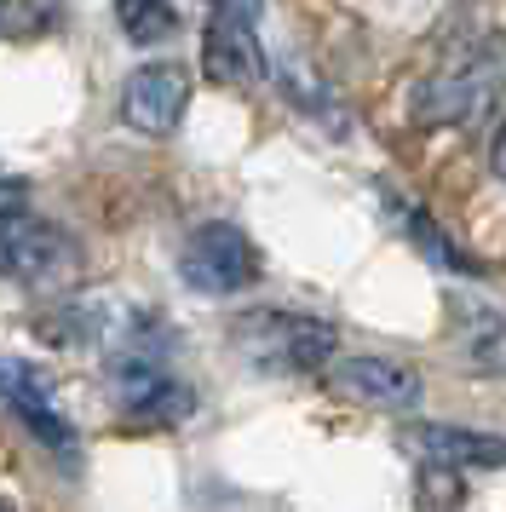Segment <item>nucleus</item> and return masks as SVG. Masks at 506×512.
<instances>
[{
	"instance_id": "1",
	"label": "nucleus",
	"mask_w": 506,
	"mask_h": 512,
	"mask_svg": "<svg viewBox=\"0 0 506 512\" xmlns=\"http://www.w3.org/2000/svg\"><path fill=\"white\" fill-rule=\"evenodd\" d=\"M230 346L248 357L259 374H322L334 363V323H322L311 311H248L230 328Z\"/></svg>"
},
{
	"instance_id": "2",
	"label": "nucleus",
	"mask_w": 506,
	"mask_h": 512,
	"mask_svg": "<svg viewBox=\"0 0 506 512\" xmlns=\"http://www.w3.org/2000/svg\"><path fill=\"white\" fill-rule=\"evenodd\" d=\"M179 282L202 300H230L259 282V248L236 219H207L184 236L179 248Z\"/></svg>"
},
{
	"instance_id": "3",
	"label": "nucleus",
	"mask_w": 506,
	"mask_h": 512,
	"mask_svg": "<svg viewBox=\"0 0 506 512\" xmlns=\"http://www.w3.org/2000/svg\"><path fill=\"white\" fill-rule=\"evenodd\" d=\"M110 403H115V415L133 420V426H179V420L196 415V392L184 386L179 374L161 369L150 351H133V357L115 363Z\"/></svg>"
},
{
	"instance_id": "4",
	"label": "nucleus",
	"mask_w": 506,
	"mask_h": 512,
	"mask_svg": "<svg viewBox=\"0 0 506 512\" xmlns=\"http://www.w3.org/2000/svg\"><path fill=\"white\" fill-rule=\"evenodd\" d=\"M322 386L351 397V403H363V409H391V415H409V409H420V397H426L420 369L403 363V357H380V351H357V357L328 363L322 369Z\"/></svg>"
},
{
	"instance_id": "5",
	"label": "nucleus",
	"mask_w": 506,
	"mask_h": 512,
	"mask_svg": "<svg viewBox=\"0 0 506 512\" xmlns=\"http://www.w3.org/2000/svg\"><path fill=\"white\" fill-rule=\"evenodd\" d=\"M0 409H12V415L35 432V443H46L64 472L81 466V443H75V426L64 420V409L52 403V386H46V374L35 363H23V357H0Z\"/></svg>"
},
{
	"instance_id": "6",
	"label": "nucleus",
	"mask_w": 506,
	"mask_h": 512,
	"mask_svg": "<svg viewBox=\"0 0 506 512\" xmlns=\"http://www.w3.org/2000/svg\"><path fill=\"white\" fill-rule=\"evenodd\" d=\"M75 265V248L58 225L29 219L23 208L0 213V277L23 282V288H46Z\"/></svg>"
},
{
	"instance_id": "7",
	"label": "nucleus",
	"mask_w": 506,
	"mask_h": 512,
	"mask_svg": "<svg viewBox=\"0 0 506 512\" xmlns=\"http://www.w3.org/2000/svg\"><path fill=\"white\" fill-rule=\"evenodd\" d=\"M190 110V70L184 64H138L121 81V121L144 139H173Z\"/></svg>"
},
{
	"instance_id": "8",
	"label": "nucleus",
	"mask_w": 506,
	"mask_h": 512,
	"mask_svg": "<svg viewBox=\"0 0 506 512\" xmlns=\"http://www.w3.org/2000/svg\"><path fill=\"white\" fill-rule=\"evenodd\" d=\"M202 75L213 87H253L265 75V52H259V35H253V12H236V6H213V18L202 29Z\"/></svg>"
},
{
	"instance_id": "9",
	"label": "nucleus",
	"mask_w": 506,
	"mask_h": 512,
	"mask_svg": "<svg viewBox=\"0 0 506 512\" xmlns=\"http://www.w3.org/2000/svg\"><path fill=\"white\" fill-rule=\"evenodd\" d=\"M397 443H403L409 455H420L426 466H449V472H501L506 466L501 432H478V426H455V420L409 426Z\"/></svg>"
},
{
	"instance_id": "10",
	"label": "nucleus",
	"mask_w": 506,
	"mask_h": 512,
	"mask_svg": "<svg viewBox=\"0 0 506 512\" xmlns=\"http://www.w3.org/2000/svg\"><path fill=\"white\" fill-rule=\"evenodd\" d=\"M495 87H501L495 64H483V70H449V75H437L426 93H414V116L420 121H478L495 104Z\"/></svg>"
},
{
	"instance_id": "11",
	"label": "nucleus",
	"mask_w": 506,
	"mask_h": 512,
	"mask_svg": "<svg viewBox=\"0 0 506 512\" xmlns=\"http://www.w3.org/2000/svg\"><path fill=\"white\" fill-rule=\"evenodd\" d=\"M460 311V357L472 363L478 374H506V311L495 305H466L455 300Z\"/></svg>"
},
{
	"instance_id": "12",
	"label": "nucleus",
	"mask_w": 506,
	"mask_h": 512,
	"mask_svg": "<svg viewBox=\"0 0 506 512\" xmlns=\"http://www.w3.org/2000/svg\"><path fill=\"white\" fill-rule=\"evenodd\" d=\"M115 24H121V35L133 47H156V41H167L179 29V12L167 0H115Z\"/></svg>"
},
{
	"instance_id": "13",
	"label": "nucleus",
	"mask_w": 506,
	"mask_h": 512,
	"mask_svg": "<svg viewBox=\"0 0 506 512\" xmlns=\"http://www.w3.org/2000/svg\"><path fill=\"white\" fill-rule=\"evenodd\" d=\"M23 179L18 173H6V167H0V213H12V208H23Z\"/></svg>"
},
{
	"instance_id": "14",
	"label": "nucleus",
	"mask_w": 506,
	"mask_h": 512,
	"mask_svg": "<svg viewBox=\"0 0 506 512\" xmlns=\"http://www.w3.org/2000/svg\"><path fill=\"white\" fill-rule=\"evenodd\" d=\"M489 167H495V179L506 185V121H501V133H495V144H489Z\"/></svg>"
},
{
	"instance_id": "15",
	"label": "nucleus",
	"mask_w": 506,
	"mask_h": 512,
	"mask_svg": "<svg viewBox=\"0 0 506 512\" xmlns=\"http://www.w3.org/2000/svg\"><path fill=\"white\" fill-rule=\"evenodd\" d=\"M213 6H236V12H253V0H213Z\"/></svg>"
},
{
	"instance_id": "16",
	"label": "nucleus",
	"mask_w": 506,
	"mask_h": 512,
	"mask_svg": "<svg viewBox=\"0 0 506 512\" xmlns=\"http://www.w3.org/2000/svg\"><path fill=\"white\" fill-rule=\"evenodd\" d=\"M0 512H18V507H12V501H0Z\"/></svg>"
}]
</instances>
